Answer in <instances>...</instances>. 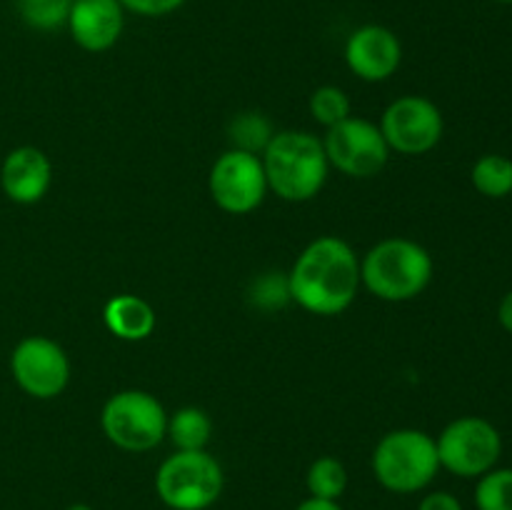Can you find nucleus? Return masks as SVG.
<instances>
[{
    "label": "nucleus",
    "mask_w": 512,
    "mask_h": 510,
    "mask_svg": "<svg viewBox=\"0 0 512 510\" xmlns=\"http://www.w3.org/2000/svg\"><path fill=\"white\" fill-rule=\"evenodd\" d=\"M290 300L313 315H340L360 290V258L338 235H320L303 248L288 273Z\"/></svg>",
    "instance_id": "nucleus-1"
},
{
    "label": "nucleus",
    "mask_w": 512,
    "mask_h": 510,
    "mask_svg": "<svg viewBox=\"0 0 512 510\" xmlns=\"http://www.w3.org/2000/svg\"><path fill=\"white\" fill-rule=\"evenodd\" d=\"M268 190L288 203H305L323 190L330 163L323 140L308 130H280L265 145L263 155Z\"/></svg>",
    "instance_id": "nucleus-2"
},
{
    "label": "nucleus",
    "mask_w": 512,
    "mask_h": 510,
    "mask_svg": "<svg viewBox=\"0 0 512 510\" xmlns=\"http://www.w3.org/2000/svg\"><path fill=\"white\" fill-rule=\"evenodd\" d=\"M433 255L410 238H385L360 260V285L385 303H405L433 280Z\"/></svg>",
    "instance_id": "nucleus-3"
},
{
    "label": "nucleus",
    "mask_w": 512,
    "mask_h": 510,
    "mask_svg": "<svg viewBox=\"0 0 512 510\" xmlns=\"http://www.w3.org/2000/svg\"><path fill=\"white\" fill-rule=\"evenodd\" d=\"M440 470L433 435L415 428H398L375 443L373 473L385 490L398 495L420 493Z\"/></svg>",
    "instance_id": "nucleus-4"
},
{
    "label": "nucleus",
    "mask_w": 512,
    "mask_h": 510,
    "mask_svg": "<svg viewBox=\"0 0 512 510\" xmlns=\"http://www.w3.org/2000/svg\"><path fill=\"white\" fill-rule=\"evenodd\" d=\"M223 488V468L208 450H175L155 473V493L168 510H208Z\"/></svg>",
    "instance_id": "nucleus-5"
},
{
    "label": "nucleus",
    "mask_w": 512,
    "mask_h": 510,
    "mask_svg": "<svg viewBox=\"0 0 512 510\" xmlns=\"http://www.w3.org/2000/svg\"><path fill=\"white\" fill-rule=\"evenodd\" d=\"M100 428L115 448L125 453H148L165 440L168 413L148 390H120L105 400Z\"/></svg>",
    "instance_id": "nucleus-6"
},
{
    "label": "nucleus",
    "mask_w": 512,
    "mask_h": 510,
    "mask_svg": "<svg viewBox=\"0 0 512 510\" xmlns=\"http://www.w3.org/2000/svg\"><path fill=\"white\" fill-rule=\"evenodd\" d=\"M440 468L458 478H480L498 465L503 453V438L490 420L478 415H463L445 425L435 440Z\"/></svg>",
    "instance_id": "nucleus-7"
},
{
    "label": "nucleus",
    "mask_w": 512,
    "mask_h": 510,
    "mask_svg": "<svg viewBox=\"0 0 512 510\" xmlns=\"http://www.w3.org/2000/svg\"><path fill=\"white\" fill-rule=\"evenodd\" d=\"M213 203L223 213L248 215L260 208L268 195V178L260 155L230 148L213 163L208 175Z\"/></svg>",
    "instance_id": "nucleus-8"
},
{
    "label": "nucleus",
    "mask_w": 512,
    "mask_h": 510,
    "mask_svg": "<svg viewBox=\"0 0 512 510\" xmlns=\"http://www.w3.org/2000/svg\"><path fill=\"white\" fill-rule=\"evenodd\" d=\"M323 148L330 168L348 178H375L390 158V148L378 125L355 115L328 128Z\"/></svg>",
    "instance_id": "nucleus-9"
},
{
    "label": "nucleus",
    "mask_w": 512,
    "mask_h": 510,
    "mask_svg": "<svg viewBox=\"0 0 512 510\" xmlns=\"http://www.w3.org/2000/svg\"><path fill=\"white\" fill-rule=\"evenodd\" d=\"M378 128L390 153L425 155L443 138L445 120L438 105L425 95H400L385 108Z\"/></svg>",
    "instance_id": "nucleus-10"
},
{
    "label": "nucleus",
    "mask_w": 512,
    "mask_h": 510,
    "mask_svg": "<svg viewBox=\"0 0 512 510\" xmlns=\"http://www.w3.org/2000/svg\"><path fill=\"white\" fill-rule=\"evenodd\" d=\"M10 373L25 395L35 400H53L68 388L70 360L55 340L28 335L10 353Z\"/></svg>",
    "instance_id": "nucleus-11"
},
{
    "label": "nucleus",
    "mask_w": 512,
    "mask_h": 510,
    "mask_svg": "<svg viewBox=\"0 0 512 510\" xmlns=\"http://www.w3.org/2000/svg\"><path fill=\"white\" fill-rule=\"evenodd\" d=\"M345 63L365 83H383L398 73L403 63V45L385 25H360L345 43Z\"/></svg>",
    "instance_id": "nucleus-12"
},
{
    "label": "nucleus",
    "mask_w": 512,
    "mask_h": 510,
    "mask_svg": "<svg viewBox=\"0 0 512 510\" xmlns=\"http://www.w3.org/2000/svg\"><path fill=\"white\" fill-rule=\"evenodd\" d=\"M53 183V163L35 145H20L5 155L0 165V188L18 205H35L48 195Z\"/></svg>",
    "instance_id": "nucleus-13"
},
{
    "label": "nucleus",
    "mask_w": 512,
    "mask_h": 510,
    "mask_svg": "<svg viewBox=\"0 0 512 510\" xmlns=\"http://www.w3.org/2000/svg\"><path fill=\"white\" fill-rule=\"evenodd\" d=\"M125 10L118 0H73L68 28L75 45L88 53H105L123 35Z\"/></svg>",
    "instance_id": "nucleus-14"
},
{
    "label": "nucleus",
    "mask_w": 512,
    "mask_h": 510,
    "mask_svg": "<svg viewBox=\"0 0 512 510\" xmlns=\"http://www.w3.org/2000/svg\"><path fill=\"white\" fill-rule=\"evenodd\" d=\"M103 320L110 333L120 340L138 343L153 335L155 330V310L148 300L140 295H113L103 308Z\"/></svg>",
    "instance_id": "nucleus-15"
},
{
    "label": "nucleus",
    "mask_w": 512,
    "mask_h": 510,
    "mask_svg": "<svg viewBox=\"0 0 512 510\" xmlns=\"http://www.w3.org/2000/svg\"><path fill=\"white\" fill-rule=\"evenodd\" d=\"M210 435H213V420L203 408L188 405V408H180L168 415L165 438H170L175 450H205Z\"/></svg>",
    "instance_id": "nucleus-16"
},
{
    "label": "nucleus",
    "mask_w": 512,
    "mask_h": 510,
    "mask_svg": "<svg viewBox=\"0 0 512 510\" xmlns=\"http://www.w3.org/2000/svg\"><path fill=\"white\" fill-rule=\"evenodd\" d=\"M305 485H308L310 498L340 500L345 490H348V470H345V465L338 458L323 455V458L310 463Z\"/></svg>",
    "instance_id": "nucleus-17"
},
{
    "label": "nucleus",
    "mask_w": 512,
    "mask_h": 510,
    "mask_svg": "<svg viewBox=\"0 0 512 510\" xmlns=\"http://www.w3.org/2000/svg\"><path fill=\"white\" fill-rule=\"evenodd\" d=\"M470 178H473L475 190L485 198H505V195H512V160L495 153L483 155L475 160Z\"/></svg>",
    "instance_id": "nucleus-18"
},
{
    "label": "nucleus",
    "mask_w": 512,
    "mask_h": 510,
    "mask_svg": "<svg viewBox=\"0 0 512 510\" xmlns=\"http://www.w3.org/2000/svg\"><path fill=\"white\" fill-rule=\"evenodd\" d=\"M478 510H512V468H493L475 485Z\"/></svg>",
    "instance_id": "nucleus-19"
},
{
    "label": "nucleus",
    "mask_w": 512,
    "mask_h": 510,
    "mask_svg": "<svg viewBox=\"0 0 512 510\" xmlns=\"http://www.w3.org/2000/svg\"><path fill=\"white\" fill-rule=\"evenodd\" d=\"M15 8L33 30H55L68 23L73 0H15Z\"/></svg>",
    "instance_id": "nucleus-20"
},
{
    "label": "nucleus",
    "mask_w": 512,
    "mask_h": 510,
    "mask_svg": "<svg viewBox=\"0 0 512 510\" xmlns=\"http://www.w3.org/2000/svg\"><path fill=\"white\" fill-rule=\"evenodd\" d=\"M310 115L318 120L325 128H333V125L343 123L345 118L353 115V105H350L348 93L338 85H323V88L313 90L310 95Z\"/></svg>",
    "instance_id": "nucleus-21"
},
{
    "label": "nucleus",
    "mask_w": 512,
    "mask_h": 510,
    "mask_svg": "<svg viewBox=\"0 0 512 510\" xmlns=\"http://www.w3.org/2000/svg\"><path fill=\"white\" fill-rule=\"evenodd\" d=\"M273 135L270 123L260 113H243L230 125V138H233L235 148L245 150V153L258 155V150H265Z\"/></svg>",
    "instance_id": "nucleus-22"
},
{
    "label": "nucleus",
    "mask_w": 512,
    "mask_h": 510,
    "mask_svg": "<svg viewBox=\"0 0 512 510\" xmlns=\"http://www.w3.org/2000/svg\"><path fill=\"white\" fill-rule=\"evenodd\" d=\"M118 3L123 5V10L143 15V18H163V15H170L183 8L188 0H118Z\"/></svg>",
    "instance_id": "nucleus-23"
},
{
    "label": "nucleus",
    "mask_w": 512,
    "mask_h": 510,
    "mask_svg": "<svg viewBox=\"0 0 512 510\" xmlns=\"http://www.w3.org/2000/svg\"><path fill=\"white\" fill-rule=\"evenodd\" d=\"M275 275L278 273H268L265 278L255 280V303L260 305V308H280V305L285 303V300H290V290L288 285H283V288L275 290Z\"/></svg>",
    "instance_id": "nucleus-24"
},
{
    "label": "nucleus",
    "mask_w": 512,
    "mask_h": 510,
    "mask_svg": "<svg viewBox=\"0 0 512 510\" xmlns=\"http://www.w3.org/2000/svg\"><path fill=\"white\" fill-rule=\"evenodd\" d=\"M418 510H463V503L448 490H433L420 500Z\"/></svg>",
    "instance_id": "nucleus-25"
},
{
    "label": "nucleus",
    "mask_w": 512,
    "mask_h": 510,
    "mask_svg": "<svg viewBox=\"0 0 512 510\" xmlns=\"http://www.w3.org/2000/svg\"><path fill=\"white\" fill-rule=\"evenodd\" d=\"M295 510H343V508H340L338 500H320V498H310L308 495V498H305Z\"/></svg>",
    "instance_id": "nucleus-26"
},
{
    "label": "nucleus",
    "mask_w": 512,
    "mask_h": 510,
    "mask_svg": "<svg viewBox=\"0 0 512 510\" xmlns=\"http://www.w3.org/2000/svg\"><path fill=\"white\" fill-rule=\"evenodd\" d=\"M498 320H500V325H503V328L508 330V333H512V290H510L508 295H505L503 300H500Z\"/></svg>",
    "instance_id": "nucleus-27"
},
{
    "label": "nucleus",
    "mask_w": 512,
    "mask_h": 510,
    "mask_svg": "<svg viewBox=\"0 0 512 510\" xmlns=\"http://www.w3.org/2000/svg\"><path fill=\"white\" fill-rule=\"evenodd\" d=\"M65 510H95V508H90L88 503H73V505H68Z\"/></svg>",
    "instance_id": "nucleus-28"
},
{
    "label": "nucleus",
    "mask_w": 512,
    "mask_h": 510,
    "mask_svg": "<svg viewBox=\"0 0 512 510\" xmlns=\"http://www.w3.org/2000/svg\"><path fill=\"white\" fill-rule=\"evenodd\" d=\"M495 3H512V0H495Z\"/></svg>",
    "instance_id": "nucleus-29"
}]
</instances>
